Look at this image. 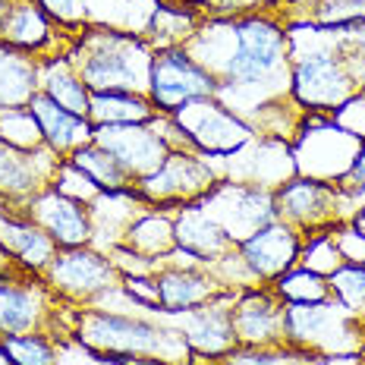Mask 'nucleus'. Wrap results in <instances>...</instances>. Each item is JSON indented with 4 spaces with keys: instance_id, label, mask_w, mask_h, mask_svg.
Listing matches in <instances>:
<instances>
[{
    "instance_id": "1",
    "label": "nucleus",
    "mask_w": 365,
    "mask_h": 365,
    "mask_svg": "<svg viewBox=\"0 0 365 365\" xmlns=\"http://www.w3.org/2000/svg\"><path fill=\"white\" fill-rule=\"evenodd\" d=\"M73 340L86 349L117 359H139V362H161V365H189L186 337L173 324L151 322V318L133 315V312H110V309H76Z\"/></svg>"
},
{
    "instance_id": "2",
    "label": "nucleus",
    "mask_w": 365,
    "mask_h": 365,
    "mask_svg": "<svg viewBox=\"0 0 365 365\" xmlns=\"http://www.w3.org/2000/svg\"><path fill=\"white\" fill-rule=\"evenodd\" d=\"M151 44L139 32L91 22L82 32L70 35L66 60L88 91H148Z\"/></svg>"
},
{
    "instance_id": "3",
    "label": "nucleus",
    "mask_w": 365,
    "mask_h": 365,
    "mask_svg": "<svg viewBox=\"0 0 365 365\" xmlns=\"http://www.w3.org/2000/svg\"><path fill=\"white\" fill-rule=\"evenodd\" d=\"M365 48H318L290 60V98L309 113H334L365 88Z\"/></svg>"
},
{
    "instance_id": "4",
    "label": "nucleus",
    "mask_w": 365,
    "mask_h": 365,
    "mask_svg": "<svg viewBox=\"0 0 365 365\" xmlns=\"http://www.w3.org/2000/svg\"><path fill=\"white\" fill-rule=\"evenodd\" d=\"M284 340L296 349H306L315 359L359 356L365 340V322L353 312H346L334 296L324 302H287Z\"/></svg>"
},
{
    "instance_id": "5",
    "label": "nucleus",
    "mask_w": 365,
    "mask_h": 365,
    "mask_svg": "<svg viewBox=\"0 0 365 365\" xmlns=\"http://www.w3.org/2000/svg\"><path fill=\"white\" fill-rule=\"evenodd\" d=\"M41 280L48 290L66 306H95L108 293L120 290L123 274L113 264L110 252H101L95 246H73V249H57L51 264L44 268Z\"/></svg>"
},
{
    "instance_id": "6",
    "label": "nucleus",
    "mask_w": 365,
    "mask_h": 365,
    "mask_svg": "<svg viewBox=\"0 0 365 365\" xmlns=\"http://www.w3.org/2000/svg\"><path fill=\"white\" fill-rule=\"evenodd\" d=\"M224 173L217 170V164L211 158L199 155V151H186V148H173L164 158V164L155 173L142 177L135 182V195L148 205V208H164V211H177L182 205H195L202 202L211 189L217 186V180Z\"/></svg>"
},
{
    "instance_id": "7",
    "label": "nucleus",
    "mask_w": 365,
    "mask_h": 365,
    "mask_svg": "<svg viewBox=\"0 0 365 365\" xmlns=\"http://www.w3.org/2000/svg\"><path fill=\"white\" fill-rule=\"evenodd\" d=\"M362 142L344 126L334 123L331 113H302V123L296 139L290 142L293 148V164L296 173L324 182H340V177L349 170L356 151Z\"/></svg>"
},
{
    "instance_id": "8",
    "label": "nucleus",
    "mask_w": 365,
    "mask_h": 365,
    "mask_svg": "<svg viewBox=\"0 0 365 365\" xmlns=\"http://www.w3.org/2000/svg\"><path fill=\"white\" fill-rule=\"evenodd\" d=\"M356 199L340 192L337 182L312 180L302 173H293L287 182L274 189V215L277 220H287L290 227L306 237L312 230H324L340 220H349L356 208Z\"/></svg>"
},
{
    "instance_id": "9",
    "label": "nucleus",
    "mask_w": 365,
    "mask_h": 365,
    "mask_svg": "<svg viewBox=\"0 0 365 365\" xmlns=\"http://www.w3.org/2000/svg\"><path fill=\"white\" fill-rule=\"evenodd\" d=\"M220 79L208 66L189 54L186 48H164L155 51L148 73V101L155 104L158 113L173 117L180 108L199 98H217Z\"/></svg>"
},
{
    "instance_id": "10",
    "label": "nucleus",
    "mask_w": 365,
    "mask_h": 365,
    "mask_svg": "<svg viewBox=\"0 0 365 365\" xmlns=\"http://www.w3.org/2000/svg\"><path fill=\"white\" fill-rule=\"evenodd\" d=\"M164 117V113H161ZM173 123L186 133L189 145L211 161H227L255 139V129L217 98H199L173 113Z\"/></svg>"
},
{
    "instance_id": "11",
    "label": "nucleus",
    "mask_w": 365,
    "mask_h": 365,
    "mask_svg": "<svg viewBox=\"0 0 365 365\" xmlns=\"http://www.w3.org/2000/svg\"><path fill=\"white\" fill-rule=\"evenodd\" d=\"M215 224L224 227V233L233 242L252 237L258 227L274 220V189L252 186V182H237L220 177L217 186L199 202Z\"/></svg>"
},
{
    "instance_id": "12",
    "label": "nucleus",
    "mask_w": 365,
    "mask_h": 365,
    "mask_svg": "<svg viewBox=\"0 0 365 365\" xmlns=\"http://www.w3.org/2000/svg\"><path fill=\"white\" fill-rule=\"evenodd\" d=\"M60 299L38 274H0V337L29 331H48Z\"/></svg>"
},
{
    "instance_id": "13",
    "label": "nucleus",
    "mask_w": 365,
    "mask_h": 365,
    "mask_svg": "<svg viewBox=\"0 0 365 365\" xmlns=\"http://www.w3.org/2000/svg\"><path fill=\"white\" fill-rule=\"evenodd\" d=\"M22 217H29L35 227H41L57 249L91 246L95 240V224H91V208L86 202H76L70 195L57 192L54 186H44L29 202L16 205Z\"/></svg>"
},
{
    "instance_id": "14",
    "label": "nucleus",
    "mask_w": 365,
    "mask_h": 365,
    "mask_svg": "<svg viewBox=\"0 0 365 365\" xmlns=\"http://www.w3.org/2000/svg\"><path fill=\"white\" fill-rule=\"evenodd\" d=\"M155 280L161 293V315H182L227 293L208 264H199L180 249H173V255L158 268Z\"/></svg>"
},
{
    "instance_id": "15",
    "label": "nucleus",
    "mask_w": 365,
    "mask_h": 365,
    "mask_svg": "<svg viewBox=\"0 0 365 365\" xmlns=\"http://www.w3.org/2000/svg\"><path fill=\"white\" fill-rule=\"evenodd\" d=\"M158 120V117H155ZM155 120L151 123H113V126H95V142L108 148L120 167L129 173L133 186L142 177L155 173L170 155V145L161 133H158Z\"/></svg>"
},
{
    "instance_id": "16",
    "label": "nucleus",
    "mask_w": 365,
    "mask_h": 365,
    "mask_svg": "<svg viewBox=\"0 0 365 365\" xmlns=\"http://www.w3.org/2000/svg\"><path fill=\"white\" fill-rule=\"evenodd\" d=\"M299 249H302V233L290 227L287 220H268L258 227L252 237L237 242V252L255 284H274L280 274L299 264Z\"/></svg>"
},
{
    "instance_id": "17",
    "label": "nucleus",
    "mask_w": 365,
    "mask_h": 365,
    "mask_svg": "<svg viewBox=\"0 0 365 365\" xmlns=\"http://www.w3.org/2000/svg\"><path fill=\"white\" fill-rule=\"evenodd\" d=\"M284 309L287 302L271 284L240 290L233 299V337L237 346H277L284 340Z\"/></svg>"
},
{
    "instance_id": "18",
    "label": "nucleus",
    "mask_w": 365,
    "mask_h": 365,
    "mask_svg": "<svg viewBox=\"0 0 365 365\" xmlns=\"http://www.w3.org/2000/svg\"><path fill=\"white\" fill-rule=\"evenodd\" d=\"M233 299H237V290H227L217 299L205 302V306L182 312V315H173V328H177L189 344V353L192 359H211L217 362L227 349L237 346V337H233Z\"/></svg>"
},
{
    "instance_id": "19",
    "label": "nucleus",
    "mask_w": 365,
    "mask_h": 365,
    "mask_svg": "<svg viewBox=\"0 0 365 365\" xmlns=\"http://www.w3.org/2000/svg\"><path fill=\"white\" fill-rule=\"evenodd\" d=\"M60 158H54L48 148L38 151H19L0 142V199L6 205H22L44 186H51L54 167Z\"/></svg>"
},
{
    "instance_id": "20",
    "label": "nucleus",
    "mask_w": 365,
    "mask_h": 365,
    "mask_svg": "<svg viewBox=\"0 0 365 365\" xmlns=\"http://www.w3.org/2000/svg\"><path fill=\"white\" fill-rule=\"evenodd\" d=\"M29 110L35 113L38 129H41L44 148L54 158H70L73 151H79L82 145L95 142V126H91L88 117H79V113H70L66 108H60L57 101H51L48 95L35 91L32 101H29Z\"/></svg>"
},
{
    "instance_id": "21",
    "label": "nucleus",
    "mask_w": 365,
    "mask_h": 365,
    "mask_svg": "<svg viewBox=\"0 0 365 365\" xmlns=\"http://www.w3.org/2000/svg\"><path fill=\"white\" fill-rule=\"evenodd\" d=\"M0 246L22 271L38 274V277L57 255V242L29 217H22L16 208H6V202L0 205Z\"/></svg>"
},
{
    "instance_id": "22",
    "label": "nucleus",
    "mask_w": 365,
    "mask_h": 365,
    "mask_svg": "<svg viewBox=\"0 0 365 365\" xmlns=\"http://www.w3.org/2000/svg\"><path fill=\"white\" fill-rule=\"evenodd\" d=\"M173 233H177V249L195 258L199 264H215L217 258L230 255L237 242L224 233V227L215 224L199 202L182 205L173 211Z\"/></svg>"
},
{
    "instance_id": "23",
    "label": "nucleus",
    "mask_w": 365,
    "mask_h": 365,
    "mask_svg": "<svg viewBox=\"0 0 365 365\" xmlns=\"http://www.w3.org/2000/svg\"><path fill=\"white\" fill-rule=\"evenodd\" d=\"M54 38H57L54 22L38 6V0H16L10 16L0 26V41L22 51V54H32V57L48 54V51L54 48Z\"/></svg>"
},
{
    "instance_id": "24",
    "label": "nucleus",
    "mask_w": 365,
    "mask_h": 365,
    "mask_svg": "<svg viewBox=\"0 0 365 365\" xmlns=\"http://www.w3.org/2000/svg\"><path fill=\"white\" fill-rule=\"evenodd\" d=\"M38 91L48 95L51 101H57L60 108H66L70 113L88 117L91 91L86 88V82L79 79V73L73 70V63L66 60V54L38 57Z\"/></svg>"
},
{
    "instance_id": "25",
    "label": "nucleus",
    "mask_w": 365,
    "mask_h": 365,
    "mask_svg": "<svg viewBox=\"0 0 365 365\" xmlns=\"http://www.w3.org/2000/svg\"><path fill=\"white\" fill-rule=\"evenodd\" d=\"M120 246L133 249L135 255L151 258L155 264H164L177 249V233H173V211L145 208L133 224L126 227Z\"/></svg>"
},
{
    "instance_id": "26",
    "label": "nucleus",
    "mask_w": 365,
    "mask_h": 365,
    "mask_svg": "<svg viewBox=\"0 0 365 365\" xmlns=\"http://www.w3.org/2000/svg\"><path fill=\"white\" fill-rule=\"evenodd\" d=\"M202 22L205 16L189 4H155L142 38L151 44V51L186 48L202 29Z\"/></svg>"
},
{
    "instance_id": "27",
    "label": "nucleus",
    "mask_w": 365,
    "mask_h": 365,
    "mask_svg": "<svg viewBox=\"0 0 365 365\" xmlns=\"http://www.w3.org/2000/svg\"><path fill=\"white\" fill-rule=\"evenodd\" d=\"M38 91V57L0 41V110L26 108Z\"/></svg>"
},
{
    "instance_id": "28",
    "label": "nucleus",
    "mask_w": 365,
    "mask_h": 365,
    "mask_svg": "<svg viewBox=\"0 0 365 365\" xmlns=\"http://www.w3.org/2000/svg\"><path fill=\"white\" fill-rule=\"evenodd\" d=\"M158 117L148 95L139 91H91L88 120L91 126H113V123H151Z\"/></svg>"
},
{
    "instance_id": "29",
    "label": "nucleus",
    "mask_w": 365,
    "mask_h": 365,
    "mask_svg": "<svg viewBox=\"0 0 365 365\" xmlns=\"http://www.w3.org/2000/svg\"><path fill=\"white\" fill-rule=\"evenodd\" d=\"M70 161L79 164L82 170H86L88 177L98 182V189H101V192H126V189H133L129 173L120 167L117 158H113L108 148L98 145V142H88V145H82L79 151H73Z\"/></svg>"
},
{
    "instance_id": "30",
    "label": "nucleus",
    "mask_w": 365,
    "mask_h": 365,
    "mask_svg": "<svg viewBox=\"0 0 365 365\" xmlns=\"http://www.w3.org/2000/svg\"><path fill=\"white\" fill-rule=\"evenodd\" d=\"M215 365H315V356L290 344L277 346H233Z\"/></svg>"
},
{
    "instance_id": "31",
    "label": "nucleus",
    "mask_w": 365,
    "mask_h": 365,
    "mask_svg": "<svg viewBox=\"0 0 365 365\" xmlns=\"http://www.w3.org/2000/svg\"><path fill=\"white\" fill-rule=\"evenodd\" d=\"M4 340V349L10 353L13 365H60L57 340L48 331H29V334H10Z\"/></svg>"
},
{
    "instance_id": "32",
    "label": "nucleus",
    "mask_w": 365,
    "mask_h": 365,
    "mask_svg": "<svg viewBox=\"0 0 365 365\" xmlns=\"http://www.w3.org/2000/svg\"><path fill=\"white\" fill-rule=\"evenodd\" d=\"M271 287L277 290V296L284 302H324V299H331L328 277L302 268V264H296V268H290L287 274H280Z\"/></svg>"
},
{
    "instance_id": "33",
    "label": "nucleus",
    "mask_w": 365,
    "mask_h": 365,
    "mask_svg": "<svg viewBox=\"0 0 365 365\" xmlns=\"http://www.w3.org/2000/svg\"><path fill=\"white\" fill-rule=\"evenodd\" d=\"M0 142L19 151H38L44 148L41 129H38L35 113L26 108H4L0 110Z\"/></svg>"
},
{
    "instance_id": "34",
    "label": "nucleus",
    "mask_w": 365,
    "mask_h": 365,
    "mask_svg": "<svg viewBox=\"0 0 365 365\" xmlns=\"http://www.w3.org/2000/svg\"><path fill=\"white\" fill-rule=\"evenodd\" d=\"M299 264L309 268V271H315V274H324V277H331L340 264H346L344 255H340V249H337V242H334L331 227H324V230H312V233L302 237Z\"/></svg>"
},
{
    "instance_id": "35",
    "label": "nucleus",
    "mask_w": 365,
    "mask_h": 365,
    "mask_svg": "<svg viewBox=\"0 0 365 365\" xmlns=\"http://www.w3.org/2000/svg\"><path fill=\"white\" fill-rule=\"evenodd\" d=\"M328 284L334 299L365 322V264H340L328 277Z\"/></svg>"
},
{
    "instance_id": "36",
    "label": "nucleus",
    "mask_w": 365,
    "mask_h": 365,
    "mask_svg": "<svg viewBox=\"0 0 365 365\" xmlns=\"http://www.w3.org/2000/svg\"><path fill=\"white\" fill-rule=\"evenodd\" d=\"M51 186H54L57 192L70 195V199H76V202H86V205H91V202L98 199V195H101L98 182L91 180L79 164H73L70 158L57 161V167H54V177H51Z\"/></svg>"
},
{
    "instance_id": "37",
    "label": "nucleus",
    "mask_w": 365,
    "mask_h": 365,
    "mask_svg": "<svg viewBox=\"0 0 365 365\" xmlns=\"http://www.w3.org/2000/svg\"><path fill=\"white\" fill-rule=\"evenodd\" d=\"M38 6L48 13V19L54 22V26L66 29V35H76L86 26H91L88 0H38Z\"/></svg>"
},
{
    "instance_id": "38",
    "label": "nucleus",
    "mask_w": 365,
    "mask_h": 365,
    "mask_svg": "<svg viewBox=\"0 0 365 365\" xmlns=\"http://www.w3.org/2000/svg\"><path fill=\"white\" fill-rule=\"evenodd\" d=\"M334 233V242H337L340 255H344V262L349 264H365V237L359 230H356L349 220H340V224L331 227Z\"/></svg>"
},
{
    "instance_id": "39",
    "label": "nucleus",
    "mask_w": 365,
    "mask_h": 365,
    "mask_svg": "<svg viewBox=\"0 0 365 365\" xmlns=\"http://www.w3.org/2000/svg\"><path fill=\"white\" fill-rule=\"evenodd\" d=\"M208 16H246V13H264L284 6V0H205Z\"/></svg>"
},
{
    "instance_id": "40",
    "label": "nucleus",
    "mask_w": 365,
    "mask_h": 365,
    "mask_svg": "<svg viewBox=\"0 0 365 365\" xmlns=\"http://www.w3.org/2000/svg\"><path fill=\"white\" fill-rule=\"evenodd\" d=\"M337 189H340V192H346L349 199H356V202H359L362 195H365V142L359 145V151H356V158H353V164H349V170L344 173V177H340Z\"/></svg>"
},
{
    "instance_id": "41",
    "label": "nucleus",
    "mask_w": 365,
    "mask_h": 365,
    "mask_svg": "<svg viewBox=\"0 0 365 365\" xmlns=\"http://www.w3.org/2000/svg\"><path fill=\"white\" fill-rule=\"evenodd\" d=\"M349 224H353L356 230H359L362 237H365V202H359V205L353 208V215H349Z\"/></svg>"
},
{
    "instance_id": "42",
    "label": "nucleus",
    "mask_w": 365,
    "mask_h": 365,
    "mask_svg": "<svg viewBox=\"0 0 365 365\" xmlns=\"http://www.w3.org/2000/svg\"><path fill=\"white\" fill-rule=\"evenodd\" d=\"M13 271H22L16 262H13L10 255H6V249L0 246V274H13Z\"/></svg>"
},
{
    "instance_id": "43",
    "label": "nucleus",
    "mask_w": 365,
    "mask_h": 365,
    "mask_svg": "<svg viewBox=\"0 0 365 365\" xmlns=\"http://www.w3.org/2000/svg\"><path fill=\"white\" fill-rule=\"evenodd\" d=\"M13 4H16V0H0V26H4V19H6V16H10Z\"/></svg>"
},
{
    "instance_id": "44",
    "label": "nucleus",
    "mask_w": 365,
    "mask_h": 365,
    "mask_svg": "<svg viewBox=\"0 0 365 365\" xmlns=\"http://www.w3.org/2000/svg\"><path fill=\"white\" fill-rule=\"evenodd\" d=\"M0 365H13L10 353H6V349H4V340H0Z\"/></svg>"
},
{
    "instance_id": "45",
    "label": "nucleus",
    "mask_w": 365,
    "mask_h": 365,
    "mask_svg": "<svg viewBox=\"0 0 365 365\" xmlns=\"http://www.w3.org/2000/svg\"><path fill=\"white\" fill-rule=\"evenodd\" d=\"M151 365H161V362H151Z\"/></svg>"
}]
</instances>
